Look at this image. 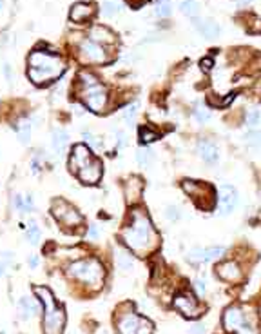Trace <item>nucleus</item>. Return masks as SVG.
<instances>
[{"mask_svg": "<svg viewBox=\"0 0 261 334\" xmlns=\"http://www.w3.org/2000/svg\"><path fill=\"white\" fill-rule=\"evenodd\" d=\"M38 264H40L38 256L31 254L29 258H27V265H29V269H36V267H38Z\"/></svg>", "mask_w": 261, "mask_h": 334, "instance_id": "obj_43", "label": "nucleus"}, {"mask_svg": "<svg viewBox=\"0 0 261 334\" xmlns=\"http://www.w3.org/2000/svg\"><path fill=\"white\" fill-rule=\"evenodd\" d=\"M216 274L225 282H238L241 280V269L236 262H223L216 267Z\"/></svg>", "mask_w": 261, "mask_h": 334, "instance_id": "obj_17", "label": "nucleus"}, {"mask_svg": "<svg viewBox=\"0 0 261 334\" xmlns=\"http://www.w3.org/2000/svg\"><path fill=\"white\" fill-rule=\"evenodd\" d=\"M194 26H196V29L200 31L203 36H207V39H214V36H218V33H220V26H218L214 20H210V18L196 20Z\"/></svg>", "mask_w": 261, "mask_h": 334, "instance_id": "obj_20", "label": "nucleus"}, {"mask_svg": "<svg viewBox=\"0 0 261 334\" xmlns=\"http://www.w3.org/2000/svg\"><path fill=\"white\" fill-rule=\"evenodd\" d=\"M118 334H152V323L136 313H123L116 321Z\"/></svg>", "mask_w": 261, "mask_h": 334, "instance_id": "obj_8", "label": "nucleus"}, {"mask_svg": "<svg viewBox=\"0 0 261 334\" xmlns=\"http://www.w3.org/2000/svg\"><path fill=\"white\" fill-rule=\"evenodd\" d=\"M136 162H138L142 167H147L149 162H151V151L147 147H140L136 151Z\"/></svg>", "mask_w": 261, "mask_h": 334, "instance_id": "obj_34", "label": "nucleus"}, {"mask_svg": "<svg viewBox=\"0 0 261 334\" xmlns=\"http://www.w3.org/2000/svg\"><path fill=\"white\" fill-rule=\"evenodd\" d=\"M2 6H4V2H2V0H0V11H2Z\"/></svg>", "mask_w": 261, "mask_h": 334, "instance_id": "obj_47", "label": "nucleus"}, {"mask_svg": "<svg viewBox=\"0 0 261 334\" xmlns=\"http://www.w3.org/2000/svg\"><path fill=\"white\" fill-rule=\"evenodd\" d=\"M4 75H6V79L11 80V67H9V64H4Z\"/></svg>", "mask_w": 261, "mask_h": 334, "instance_id": "obj_45", "label": "nucleus"}, {"mask_svg": "<svg viewBox=\"0 0 261 334\" xmlns=\"http://www.w3.org/2000/svg\"><path fill=\"white\" fill-rule=\"evenodd\" d=\"M27 64H29L27 77L36 86L53 82L65 69L64 62H62V58L58 55H53L49 51H40V49H35L31 53L29 58H27Z\"/></svg>", "mask_w": 261, "mask_h": 334, "instance_id": "obj_3", "label": "nucleus"}, {"mask_svg": "<svg viewBox=\"0 0 261 334\" xmlns=\"http://www.w3.org/2000/svg\"><path fill=\"white\" fill-rule=\"evenodd\" d=\"M65 274L74 280V282L82 283L87 289L91 291H98L104 285V278H105V269L104 264H102L98 258H93V256H87L82 260H74L67 265Z\"/></svg>", "mask_w": 261, "mask_h": 334, "instance_id": "obj_4", "label": "nucleus"}, {"mask_svg": "<svg viewBox=\"0 0 261 334\" xmlns=\"http://www.w3.org/2000/svg\"><path fill=\"white\" fill-rule=\"evenodd\" d=\"M174 309L182 313L183 316L187 318H196L201 314V307L200 304L196 302V298L191 294V292L183 291V292H178V294L174 296V302H172Z\"/></svg>", "mask_w": 261, "mask_h": 334, "instance_id": "obj_11", "label": "nucleus"}, {"mask_svg": "<svg viewBox=\"0 0 261 334\" xmlns=\"http://www.w3.org/2000/svg\"><path fill=\"white\" fill-rule=\"evenodd\" d=\"M245 143L250 149H259L261 147V129H248L245 135Z\"/></svg>", "mask_w": 261, "mask_h": 334, "instance_id": "obj_28", "label": "nucleus"}, {"mask_svg": "<svg viewBox=\"0 0 261 334\" xmlns=\"http://www.w3.org/2000/svg\"><path fill=\"white\" fill-rule=\"evenodd\" d=\"M40 307H42V304L36 302V298H33V296H20L17 302L18 316H20L22 320H31V318H35L36 314L40 313Z\"/></svg>", "mask_w": 261, "mask_h": 334, "instance_id": "obj_14", "label": "nucleus"}, {"mask_svg": "<svg viewBox=\"0 0 261 334\" xmlns=\"http://www.w3.org/2000/svg\"><path fill=\"white\" fill-rule=\"evenodd\" d=\"M247 127L248 129H259V124H261V111L257 107H252L247 111Z\"/></svg>", "mask_w": 261, "mask_h": 334, "instance_id": "obj_27", "label": "nucleus"}, {"mask_svg": "<svg viewBox=\"0 0 261 334\" xmlns=\"http://www.w3.org/2000/svg\"><path fill=\"white\" fill-rule=\"evenodd\" d=\"M114 262H116L118 269L123 271V273H129V271H133V267H135L133 256H130L129 252L122 251V249H118L116 251V254H114Z\"/></svg>", "mask_w": 261, "mask_h": 334, "instance_id": "obj_22", "label": "nucleus"}, {"mask_svg": "<svg viewBox=\"0 0 261 334\" xmlns=\"http://www.w3.org/2000/svg\"><path fill=\"white\" fill-rule=\"evenodd\" d=\"M82 136L85 138V142H87V145L91 149H100L102 147V142L98 138H96L95 135H91V133H87V131H83L82 133Z\"/></svg>", "mask_w": 261, "mask_h": 334, "instance_id": "obj_37", "label": "nucleus"}, {"mask_svg": "<svg viewBox=\"0 0 261 334\" xmlns=\"http://www.w3.org/2000/svg\"><path fill=\"white\" fill-rule=\"evenodd\" d=\"M78 82H80V98H82L83 105L87 109H91L93 113H102L107 107V89L105 86H102L98 82L95 75L87 73V71H82L78 75Z\"/></svg>", "mask_w": 261, "mask_h": 334, "instance_id": "obj_6", "label": "nucleus"}, {"mask_svg": "<svg viewBox=\"0 0 261 334\" xmlns=\"http://www.w3.org/2000/svg\"><path fill=\"white\" fill-rule=\"evenodd\" d=\"M180 9H182L183 15H187V17H191V18L196 17L198 11H200L194 0H182V2H180Z\"/></svg>", "mask_w": 261, "mask_h": 334, "instance_id": "obj_30", "label": "nucleus"}, {"mask_svg": "<svg viewBox=\"0 0 261 334\" xmlns=\"http://www.w3.org/2000/svg\"><path fill=\"white\" fill-rule=\"evenodd\" d=\"M194 289L200 296H205V292H207V283H205V280H201V278L194 280Z\"/></svg>", "mask_w": 261, "mask_h": 334, "instance_id": "obj_39", "label": "nucleus"}, {"mask_svg": "<svg viewBox=\"0 0 261 334\" xmlns=\"http://www.w3.org/2000/svg\"><path fill=\"white\" fill-rule=\"evenodd\" d=\"M98 236H100V229H98V226H96V224L89 226V231H87V238H89V240H96Z\"/></svg>", "mask_w": 261, "mask_h": 334, "instance_id": "obj_40", "label": "nucleus"}, {"mask_svg": "<svg viewBox=\"0 0 261 334\" xmlns=\"http://www.w3.org/2000/svg\"><path fill=\"white\" fill-rule=\"evenodd\" d=\"M140 138H142V142L149 143V142H152V140H156L158 135L152 129H149V127H142V129H140Z\"/></svg>", "mask_w": 261, "mask_h": 334, "instance_id": "obj_36", "label": "nucleus"}, {"mask_svg": "<svg viewBox=\"0 0 261 334\" xmlns=\"http://www.w3.org/2000/svg\"><path fill=\"white\" fill-rule=\"evenodd\" d=\"M200 65H201V69L209 71L210 67H212V58H203V60L200 62Z\"/></svg>", "mask_w": 261, "mask_h": 334, "instance_id": "obj_44", "label": "nucleus"}, {"mask_svg": "<svg viewBox=\"0 0 261 334\" xmlns=\"http://www.w3.org/2000/svg\"><path fill=\"white\" fill-rule=\"evenodd\" d=\"M36 298L42 304V334H62L65 327V313L64 309L57 304L55 294L49 291V287L36 285L35 289Z\"/></svg>", "mask_w": 261, "mask_h": 334, "instance_id": "obj_5", "label": "nucleus"}, {"mask_svg": "<svg viewBox=\"0 0 261 334\" xmlns=\"http://www.w3.org/2000/svg\"><path fill=\"white\" fill-rule=\"evenodd\" d=\"M78 55L87 64H102L107 60V53L102 44L95 42L91 39H83L78 46Z\"/></svg>", "mask_w": 261, "mask_h": 334, "instance_id": "obj_10", "label": "nucleus"}, {"mask_svg": "<svg viewBox=\"0 0 261 334\" xmlns=\"http://www.w3.org/2000/svg\"><path fill=\"white\" fill-rule=\"evenodd\" d=\"M125 191H127V198H129V202H135V200L140 196V193H142V182H140L138 178H130L125 185Z\"/></svg>", "mask_w": 261, "mask_h": 334, "instance_id": "obj_25", "label": "nucleus"}, {"mask_svg": "<svg viewBox=\"0 0 261 334\" xmlns=\"http://www.w3.org/2000/svg\"><path fill=\"white\" fill-rule=\"evenodd\" d=\"M138 107H140V104H130V105H127L125 109H123V113H122V117H123V120L125 122H135V118H136V115H138Z\"/></svg>", "mask_w": 261, "mask_h": 334, "instance_id": "obj_35", "label": "nucleus"}, {"mask_svg": "<svg viewBox=\"0 0 261 334\" xmlns=\"http://www.w3.org/2000/svg\"><path fill=\"white\" fill-rule=\"evenodd\" d=\"M227 249L223 245H212V247H194L189 252L187 260L192 264H210V262L220 260L225 254Z\"/></svg>", "mask_w": 261, "mask_h": 334, "instance_id": "obj_12", "label": "nucleus"}, {"mask_svg": "<svg viewBox=\"0 0 261 334\" xmlns=\"http://www.w3.org/2000/svg\"><path fill=\"white\" fill-rule=\"evenodd\" d=\"M236 2H238V6H248L252 0H236Z\"/></svg>", "mask_w": 261, "mask_h": 334, "instance_id": "obj_46", "label": "nucleus"}, {"mask_svg": "<svg viewBox=\"0 0 261 334\" xmlns=\"http://www.w3.org/2000/svg\"><path fill=\"white\" fill-rule=\"evenodd\" d=\"M122 9H123V4L120 0H104V4H102V15H104L105 18H113L122 13Z\"/></svg>", "mask_w": 261, "mask_h": 334, "instance_id": "obj_23", "label": "nucleus"}, {"mask_svg": "<svg viewBox=\"0 0 261 334\" xmlns=\"http://www.w3.org/2000/svg\"><path fill=\"white\" fill-rule=\"evenodd\" d=\"M172 13V4H170V0H160L156 6V15L160 18H165V17H170Z\"/></svg>", "mask_w": 261, "mask_h": 334, "instance_id": "obj_31", "label": "nucleus"}, {"mask_svg": "<svg viewBox=\"0 0 261 334\" xmlns=\"http://www.w3.org/2000/svg\"><path fill=\"white\" fill-rule=\"evenodd\" d=\"M127 143V136L123 131H116V147L118 149H122L123 145Z\"/></svg>", "mask_w": 261, "mask_h": 334, "instance_id": "obj_42", "label": "nucleus"}, {"mask_svg": "<svg viewBox=\"0 0 261 334\" xmlns=\"http://www.w3.org/2000/svg\"><path fill=\"white\" fill-rule=\"evenodd\" d=\"M189 334H207V325L205 323H196V325L191 327Z\"/></svg>", "mask_w": 261, "mask_h": 334, "instance_id": "obj_41", "label": "nucleus"}, {"mask_svg": "<svg viewBox=\"0 0 261 334\" xmlns=\"http://www.w3.org/2000/svg\"><path fill=\"white\" fill-rule=\"evenodd\" d=\"M0 334H8V332H6V330H0Z\"/></svg>", "mask_w": 261, "mask_h": 334, "instance_id": "obj_48", "label": "nucleus"}, {"mask_svg": "<svg viewBox=\"0 0 261 334\" xmlns=\"http://www.w3.org/2000/svg\"><path fill=\"white\" fill-rule=\"evenodd\" d=\"M46 162H48V157H46V151H36L35 155H33V158H31L29 165H31V171L35 174H38L40 171L44 169V165H46Z\"/></svg>", "mask_w": 261, "mask_h": 334, "instance_id": "obj_26", "label": "nucleus"}, {"mask_svg": "<svg viewBox=\"0 0 261 334\" xmlns=\"http://www.w3.org/2000/svg\"><path fill=\"white\" fill-rule=\"evenodd\" d=\"M13 129L17 131V136L20 140V143L27 145L31 140V131H33V124H31L29 117H22L17 120V124H13Z\"/></svg>", "mask_w": 261, "mask_h": 334, "instance_id": "obj_18", "label": "nucleus"}, {"mask_svg": "<svg viewBox=\"0 0 261 334\" xmlns=\"http://www.w3.org/2000/svg\"><path fill=\"white\" fill-rule=\"evenodd\" d=\"M51 147L55 151V155H58V157L65 155V151L69 147V133L62 129V127H55L51 131Z\"/></svg>", "mask_w": 261, "mask_h": 334, "instance_id": "obj_16", "label": "nucleus"}, {"mask_svg": "<svg viewBox=\"0 0 261 334\" xmlns=\"http://www.w3.org/2000/svg\"><path fill=\"white\" fill-rule=\"evenodd\" d=\"M40 236H42V231H40V226L35 220H31L26 227V238L31 245H36L40 242Z\"/></svg>", "mask_w": 261, "mask_h": 334, "instance_id": "obj_24", "label": "nucleus"}, {"mask_svg": "<svg viewBox=\"0 0 261 334\" xmlns=\"http://www.w3.org/2000/svg\"><path fill=\"white\" fill-rule=\"evenodd\" d=\"M192 117H194V120L198 122V124H205V122L210 118V111L207 107H203V105H198V107L192 111Z\"/></svg>", "mask_w": 261, "mask_h": 334, "instance_id": "obj_32", "label": "nucleus"}, {"mask_svg": "<svg viewBox=\"0 0 261 334\" xmlns=\"http://www.w3.org/2000/svg\"><path fill=\"white\" fill-rule=\"evenodd\" d=\"M13 260H15V254L11 251H2L0 252V278L8 273V269L11 267Z\"/></svg>", "mask_w": 261, "mask_h": 334, "instance_id": "obj_29", "label": "nucleus"}, {"mask_svg": "<svg viewBox=\"0 0 261 334\" xmlns=\"http://www.w3.org/2000/svg\"><path fill=\"white\" fill-rule=\"evenodd\" d=\"M245 313L238 305H231L227 307V311L223 313V327H225L229 332H238L241 329V325L245 323Z\"/></svg>", "mask_w": 261, "mask_h": 334, "instance_id": "obj_13", "label": "nucleus"}, {"mask_svg": "<svg viewBox=\"0 0 261 334\" xmlns=\"http://www.w3.org/2000/svg\"><path fill=\"white\" fill-rule=\"evenodd\" d=\"M196 153L207 164H216L218 158H220V149L210 140H200V142L196 143Z\"/></svg>", "mask_w": 261, "mask_h": 334, "instance_id": "obj_15", "label": "nucleus"}, {"mask_svg": "<svg viewBox=\"0 0 261 334\" xmlns=\"http://www.w3.org/2000/svg\"><path fill=\"white\" fill-rule=\"evenodd\" d=\"M51 213H53V216L57 218L58 224H62V226L67 227V229H74V227L82 226V221H83L82 214H80L73 205L67 204V202L62 198L53 200Z\"/></svg>", "mask_w": 261, "mask_h": 334, "instance_id": "obj_7", "label": "nucleus"}, {"mask_svg": "<svg viewBox=\"0 0 261 334\" xmlns=\"http://www.w3.org/2000/svg\"><path fill=\"white\" fill-rule=\"evenodd\" d=\"M35 211V200H33V195H24L22 196V207L20 213L22 214H29Z\"/></svg>", "mask_w": 261, "mask_h": 334, "instance_id": "obj_33", "label": "nucleus"}, {"mask_svg": "<svg viewBox=\"0 0 261 334\" xmlns=\"http://www.w3.org/2000/svg\"><path fill=\"white\" fill-rule=\"evenodd\" d=\"M238 202H239V196L234 187L229 185V183L220 185V189H218V205H216V211L220 216L231 214L232 211L238 207Z\"/></svg>", "mask_w": 261, "mask_h": 334, "instance_id": "obj_9", "label": "nucleus"}, {"mask_svg": "<svg viewBox=\"0 0 261 334\" xmlns=\"http://www.w3.org/2000/svg\"><path fill=\"white\" fill-rule=\"evenodd\" d=\"M69 169L80 182L89 183V185L100 182L102 173H104L102 162L95 157L93 149L85 143L73 145V151H71L69 157Z\"/></svg>", "mask_w": 261, "mask_h": 334, "instance_id": "obj_2", "label": "nucleus"}, {"mask_svg": "<svg viewBox=\"0 0 261 334\" xmlns=\"http://www.w3.org/2000/svg\"><path fill=\"white\" fill-rule=\"evenodd\" d=\"M89 39L95 40V42L98 44H113L114 42V35L111 33V31L107 29V27H102V26H95L91 29V33H89Z\"/></svg>", "mask_w": 261, "mask_h": 334, "instance_id": "obj_21", "label": "nucleus"}, {"mask_svg": "<svg viewBox=\"0 0 261 334\" xmlns=\"http://www.w3.org/2000/svg\"><path fill=\"white\" fill-rule=\"evenodd\" d=\"M93 13H95V9H93L91 4H85V2H78V4H74L73 8H71V20L76 22V24H82V22H85L87 18H91Z\"/></svg>", "mask_w": 261, "mask_h": 334, "instance_id": "obj_19", "label": "nucleus"}, {"mask_svg": "<svg viewBox=\"0 0 261 334\" xmlns=\"http://www.w3.org/2000/svg\"><path fill=\"white\" fill-rule=\"evenodd\" d=\"M165 218L169 221H178L180 220V209L176 205H169L165 209Z\"/></svg>", "mask_w": 261, "mask_h": 334, "instance_id": "obj_38", "label": "nucleus"}, {"mask_svg": "<svg viewBox=\"0 0 261 334\" xmlns=\"http://www.w3.org/2000/svg\"><path fill=\"white\" fill-rule=\"evenodd\" d=\"M122 242L133 252H147L154 247L156 235H154V227L147 214L138 209L133 211L130 221L122 231Z\"/></svg>", "mask_w": 261, "mask_h": 334, "instance_id": "obj_1", "label": "nucleus"}]
</instances>
